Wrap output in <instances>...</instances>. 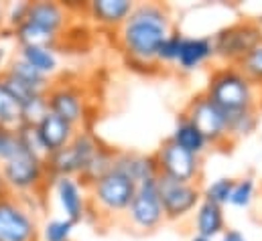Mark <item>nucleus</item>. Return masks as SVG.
<instances>
[{
    "instance_id": "obj_24",
    "label": "nucleus",
    "mask_w": 262,
    "mask_h": 241,
    "mask_svg": "<svg viewBox=\"0 0 262 241\" xmlns=\"http://www.w3.org/2000/svg\"><path fill=\"white\" fill-rule=\"evenodd\" d=\"M4 71L10 73V75H14L16 79L29 83L31 87H37V89H41V91L47 89V83H49V81H47V75H43V73H39L37 69H33L29 63H25L20 57L12 61Z\"/></svg>"
},
{
    "instance_id": "obj_6",
    "label": "nucleus",
    "mask_w": 262,
    "mask_h": 241,
    "mask_svg": "<svg viewBox=\"0 0 262 241\" xmlns=\"http://www.w3.org/2000/svg\"><path fill=\"white\" fill-rule=\"evenodd\" d=\"M134 192H136V182L116 168H110L104 177L92 182V195L96 203L110 213L128 211Z\"/></svg>"
},
{
    "instance_id": "obj_15",
    "label": "nucleus",
    "mask_w": 262,
    "mask_h": 241,
    "mask_svg": "<svg viewBox=\"0 0 262 241\" xmlns=\"http://www.w3.org/2000/svg\"><path fill=\"white\" fill-rule=\"evenodd\" d=\"M27 20L53 33L59 35V31L66 27L67 12L66 8L57 2H47V0H39V2H29V10H27Z\"/></svg>"
},
{
    "instance_id": "obj_28",
    "label": "nucleus",
    "mask_w": 262,
    "mask_h": 241,
    "mask_svg": "<svg viewBox=\"0 0 262 241\" xmlns=\"http://www.w3.org/2000/svg\"><path fill=\"white\" fill-rule=\"evenodd\" d=\"M238 65H240V71H242L252 83L262 81V41L258 45H254V47L250 49V53L240 61Z\"/></svg>"
},
{
    "instance_id": "obj_31",
    "label": "nucleus",
    "mask_w": 262,
    "mask_h": 241,
    "mask_svg": "<svg viewBox=\"0 0 262 241\" xmlns=\"http://www.w3.org/2000/svg\"><path fill=\"white\" fill-rule=\"evenodd\" d=\"M254 199V181L252 179H242L234 184L232 195H230V205L234 207H248Z\"/></svg>"
},
{
    "instance_id": "obj_23",
    "label": "nucleus",
    "mask_w": 262,
    "mask_h": 241,
    "mask_svg": "<svg viewBox=\"0 0 262 241\" xmlns=\"http://www.w3.org/2000/svg\"><path fill=\"white\" fill-rule=\"evenodd\" d=\"M20 59L29 63L33 69H37L43 75H51L57 71V55L53 49H43V47H23L20 49Z\"/></svg>"
},
{
    "instance_id": "obj_35",
    "label": "nucleus",
    "mask_w": 262,
    "mask_h": 241,
    "mask_svg": "<svg viewBox=\"0 0 262 241\" xmlns=\"http://www.w3.org/2000/svg\"><path fill=\"white\" fill-rule=\"evenodd\" d=\"M4 63H6V49L0 47V77H2V73H4Z\"/></svg>"
},
{
    "instance_id": "obj_8",
    "label": "nucleus",
    "mask_w": 262,
    "mask_h": 241,
    "mask_svg": "<svg viewBox=\"0 0 262 241\" xmlns=\"http://www.w3.org/2000/svg\"><path fill=\"white\" fill-rule=\"evenodd\" d=\"M0 241H37L33 215L10 197H0Z\"/></svg>"
},
{
    "instance_id": "obj_22",
    "label": "nucleus",
    "mask_w": 262,
    "mask_h": 241,
    "mask_svg": "<svg viewBox=\"0 0 262 241\" xmlns=\"http://www.w3.org/2000/svg\"><path fill=\"white\" fill-rule=\"evenodd\" d=\"M0 81H2V85L6 87V91L14 98V102L20 106V110L27 108V106H31L33 102H37L39 98H43V95L47 93V91H41V89H37V87H31L29 83L16 79L14 75H10V73H6V71L2 73Z\"/></svg>"
},
{
    "instance_id": "obj_3",
    "label": "nucleus",
    "mask_w": 262,
    "mask_h": 241,
    "mask_svg": "<svg viewBox=\"0 0 262 241\" xmlns=\"http://www.w3.org/2000/svg\"><path fill=\"white\" fill-rule=\"evenodd\" d=\"M100 146L90 134H75L73 140L66 148L45 156V166L59 179V177H73L83 175L88 164L98 154Z\"/></svg>"
},
{
    "instance_id": "obj_19",
    "label": "nucleus",
    "mask_w": 262,
    "mask_h": 241,
    "mask_svg": "<svg viewBox=\"0 0 262 241\" xmlns=\"http://www.w3.org/2000/svg\"><path fill=\"white\" fill-rule=\"evenodd\" d=\"M195 229L197 235H203L207 239L215 237L222 233L224 229V215H222V207L209 203V201H201L197 205L195 215Z\"/></svg>"
},
{
    "instance_id": "obj_27",
    "label": "nucleus",
    "mask_w": 262,
    "mask_h": 241,
    "mask_svg": "<svg viewBox=\"0 0 262 241\" xmlns=\"http://www.w3.org/2000/svg\"><path fill=\"white\" fill-rule=\"evenodd\" d=\"M226 120H228V136H246L256 128L254 110L230 114V116H226Z\"/></svg>"
},
{
    "instance_id": "obj_5",
    "label": "nucleus",
    "mask_w": 262,
    "mask_h": 241,
    "mask_svg": "<svg viewBox=\"0 0 262 241\" xmlns=\"http://www.w3.org/2000/svg\"><path fill=\"white\" fill-rule=\"evenodd\" d=\"M262 41V29L260 25L254 22H238L232 27L222 29L213 39V53L222 59L228 61H240L244 59L254 45Z\"/></svg>"
},
{
    "instance_id": "obj_16",
    "label": "nucleus",
    "mask_w": 262,
    "mask_h": 241,
    "mask_svg": "<svg viewBox=\"0 0 262 241\" xmlns=\"http://www.w3.org/2000/svg\"><path fill=\"white\" fill-rule=\"evenodd\" d=\"M112 168L124 173L128 179L140 184V182L148 181V179H157L159 177V168H157V160L150 156H138V154H120L114 156L112 160Z\"/></svg>"
},
{
    "instance_id": "obj_17",
    "label": "nucleus",
    "mask_w": 262,
    "mask_h": 241,
    "mask_svg": "<svg viewBox=\"0 0 262 241\" xmlns=\"http://www.w3.org/2000/svg\"><path fill=\"white\" fill-rule=\"evenodd\" d=\"M213 53V43L207 37H183L181 45H179V55H177V63L181 69L191 71L197 69L201 63L211 59Z\"/></svg>"
},
{
    "instance_id": "obj_9",
    "label": "nucleus",
    "mask_w": 262,
    "mask_h": 241,
    "mask_svg": "<svg viewBox=\"0 0 262 241\" xmlns=\"http://www.w3.org/2000/svg\"><path fill=\"white\" fill-rule=\"evenodd\" d=\"M128 213H130L132 223L140 229H155L163 221L165 213H163L157 179H148L136 184V192L132 197Z\"/></svg>"
},
{
    "instance_id": "obj_25",
    "label": "nucleus",
    "mask_w": 262,
    "mask_h": 241,
    "mask_svg": "<svg viewBox=\"0 0 262 241\" xmlns=\"http://www.w3.org/2000/svg\"><path fill=\"white\" fill-rule=\"evenodd\" d=\"M0 126H8V128L23 126V110L14 102V98L6 91L2 81H0Z\"/></svg>"
},
{
    "instance_id": "obj_4",
    "label": "nucleus",
    "mask_w": 262,
    "mask_h": 241,
    "mask_svg": "<svg viewBox=\"0 0 262 241\" xmlns=\"http://www.w3.org/2000/svg\"><path fill=\"white\" fill-rule=\"evenodd\" d=\"M45 173V156L23 146L16 156L0 164V177L14 192H27L37 188Z\"/></svg>"
},
{
    "instance_id": "obj_26",
    "label": "nucleus",
    "mask_w": 262,
    "mask_h": 241,
    "mask_svg": "<svg viewBox=\"0 0 262 241\" xmlns=\"http://www.w3.org/2000/svg\"><path fill=\"white\" fill-rule=\"evenodd\" d=\"M20 148H23V140H20L18 128L0 126V164L16 156Z\"/></svg>"
},
{
    "instance_id": "obj_32",
    "label": "nucleus",
    "mask_w": 262,
    "mask_h": 241,
    "mask_svg": "<svg viewBox=\"0 0 262 241\" xmlns=\"http://www.w3.org/2000/svg\"><path fill=\"white\" fill-rule=\"evenodd\" d=\"M181 39H183V35H179V33H169V37L163 41V45H161V49H159V53H157V59L165 61V63H177Z\"/></svg>"
},
{
    "instance_id": "obj_12",
    "label": "nucleus",
    "mask_w": 262,
    "mask_h": 241,
    "mask_svg": "<svg viewBox=\"0 0 262 241\" xmlns=\"http://www.w3.org/2000/svg\"><path fill=\"white\" fill-rule=\"evenodd\" d=\"M35 134H37V142L43 150L45 156L66 148L67 144L73 140V126L61 120L59 116L47 112L41 120L35 124Z\"/></svg>"
},
{
    "instance_id": "obj_2",
    "label": "nucleus",
    "mask_w": 262,
    "mask_h": 241,
    "mask_svg": "<svg viewBox=\"0 0 262 241\" xmlns=\"http://www.w3.org/2000/svg\"><path fill=\"white\" fill-rule=\"evenodd\" d=\"M205 98H209L226 116L244 110H254L252 81L240 69L217 71L209 81Z\"/></svg>"
},
{
    "instance_id": "obj_37",
    "label": "nucleus",
    "mask_w": 262,
    "mask_h": 241,
    "mask_svg": "<svg viewBox=\"0 0 262 241\" xmlns=\"http://www.w3.org/2000/svg\"><path fill=\"white\" fill-rule=\"evenodd\" d=\"M2 20H4V14H2V4H0V25H2Z\"/></svg>"
},
{
    "instance_id": "obj_18",
    "label": "nucleus",
    "mask_w": 262,
    "mask_h": 241,
    "mask_svg": "<svg viewBox=\"0 0 262 241\" xmlns=\"http://www.w3.org/2000/svg\"><path fill=\"white\" fill-rule=\"evenodd\" d=\"M134 10V4L130 0H94L90 2V12L92 16L108 27L114 25H124V20L130 16Z\"/></svg>"
},
{
    "instance_id": "obj_30",
    "label": "nucleus",
    "mask_w": 262,
    "mask_h": 241,
    "mask_svg": "<svg viewBox=\"0 0 262 241\" xmlns=\"http://www.w3.org/2000/svg\"><path fill=\"white\" fill-rule=\"evenodd\" d=\"M73 225L69 219H53L45 225L43 229V239L45 241H69Z\"/></svg>"
},
{
    "instance_id": "obj_14",
    "label": "nucleus",
    "mask_w": 262,
    "mask_h": 241,
    "mask_svg": "<svg viewBox=\"0 0 262 241\" xmlns=\"http://www.w3.org/2000/svg\"><path fill=\"white\" fill-rule=\"evenodd\" d=\"M55 192L61 211L66 213V219L71 223H79L85 215V201L79 182L73 177H59L55 179Z\"/></svg>"
},
{
    "instance_id": "obj_20",
    "label": "nucleus",
    "mask_w": 262,
    "mask_h": 241,
    "mask_svg": "<svg viewBox=\"0 0 262 241\" xmlns=\"http://www.w3.org/2000/svg\"><path fill=\"white\" fill-rule=\"evenodd\" d=\"M14 37H16V41H18L20 49H23V47L53 49L55 43H57V35H53V33H49V31H45V29L33 25V22H29V20H25L23 25H18V27L14 29Z\"/></svg>"
},
{
    "instance_id": "obj_21",
    "label": "nucleus",
    "mask_w": 262,
    "mask_h": 241,
    "mask_svg": "<svg viewBox=\"0 0 262 241\" xmlns=\"http://www.w3.org/2000/svg\"><path fill=\"white\" fill-rule=\"evenodd\" d=\"M171 142H175L179 148H183V150H187V152H191L195 156H199L205 150V146H207V140L199 134V130L187 118L179 120V124L175 126Z\"/></svg>"
},
{
    "instance_id": "obj_1",
    "label": "nucleus",
    "mask_w": 262,
    "mask_h": 241,
    "mask_svg": "<svg viewBox=\"0 0 262 241\" xmlns=\"http://www.w3.org/2000/svg\"><path fill=\"white\" fill-rule=\"evenodd\" d=\"M169 37V14L163 6L140 4L134 6L122 25V45L140 63L157 59L163 41Z\"/></svg>"
},
{
    "instance_id": "obj_29",
    "label": "nucleus",
    "mask_w": 262,
    "mask_h": 241,
    "mask_svg": "<svg viewBox=\"0 0 262 241\" xmlns=\"http://www.w3.org/2000/svg\"><path fill=\"white\" fill-rule=\"evenodd\" d=\"M234 184H236V181H232V179H217V181H213L205 188L203 201H209V203H213L217 207L230 203V195H232Z\"/></svg>"
},
{
    "instance_id": "obj_10",
    "label": "nucleus",
    "mask_w": 262,
    "mask_h": 241,
    "mask_svg": "<svg viewBox=\"0 0 262 241\" xmlns=\"http://www.w3.org/2000/svg\"><path fill=\"white\" fill-rule=\"evenodd\" d=\"M155 160H157L159 175L179 182H191L199 171V160H197L195 154L179 148L171 140L159 148Z\"/></svg>"
},
{
    "instance_id": "obj_33",
    "label": "nucleus",
    "mask_w": 262,
    "mask_h": 241,
    "mask_svg": "<svg viewBox=\"0 0 262 241\" xmlns=\"http://www.w3.org/2000/svg\"><path fill=\"white\" fill-rule=\"evenodd\" d=\"M27 10H29V2H16V4H12L10 10H8V14H6L10 27L16 29L18 25H23L27 20Z\"/></svg>"
},
{
    "instance_id": "obj_36",
    "label": "nucleus",
    "mask_w": 262,
    "mask_h": 241,
    "mask_svg": "<svg viewBox=\"0 0 262 241\" xmlns=\"http://www.w3.org/2000/svg\"><path fill=\"white\" fill-rule=\"evenodd\" d=\"M191 241H211V239H207V237H203V235H195Z\"/></svg>"
},
{
    "instance_id": "obj_11",
    "label": "nucleus",
    "mask_w": 262,
    "mask_h": 241,
    "mask_svg": "<svg viewBox=\"0 0 262 241\" xmlns=\"http://www.w3.org/2000/svg\"><path fill=\"white\" fill-rule=\"evenodd\" d=\"M199 130V134L207 140V142H222L228 138V120L226 114L205 95L193 100V104L189 106V112L185 116Z\"/></svg>"
},
{
    "instance_id": "obj_13",
    "label": "nucleus",
    "mask_w": 262,
    "mask_h": 241,
    "mask_svg": "<svg viewBox=\"0 0 262 241\" xmlns=\"http://www.w3.org/2000/svg\"><path fill=\"white\" fill-rule=\"evenodd\" d=\"M47 108L51 114L59 116L61 120L71 124L73 128L85 116V106H83L79 91H75L73 87H66V85L55 87L47 93Z\"/></svg>"
},
{
    "instance_id": "obj_38",
    "label": "nucleus",
    "mask_w": 262,
    "mask_h": 241,
    "mask_svg": "<svg viewBox=\"0 0 262 241\" xmlns=\"http://www.w3.org/2000/svg\"><path fill=\"white\" fill-rule=\"evenodd\" d=\"M258 25H262V16H260V22H258Z\"/></svg>"
},
{
    "instance_id": "obj_7",
    "label": "nucleus",
    "mask_w": 262,
    "mask_h": 241,
    "mask_svg": "<svg viewBox=\"0 0 262 241\" xmlns=\"http://www.w3.org/2000/svg\"><path fill=\"white\" fill-rule=\"evenodd\" d=\"M157 184H159V195L163 203V213L167 219L185 217L201 203V192L191 182H179L159 175Z\"/></svg>"
},
{
    "instance_id": "obj_34",
    "label": "nucleus",
    "mask_w": 262,
    "mask_h": 241,
    "mask_svg": "<svg viewBox=\"0 0 262 241\" xmlns=\"http://www.w3.org/2000/svg\"><path fill=\"white\" fill-rule=\"evenodd\" d=\"M222 241H248L240 231H236V229H228L226 233H224V237Z\"/></svg>"
}]
</instances>
